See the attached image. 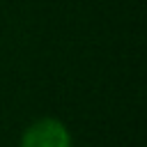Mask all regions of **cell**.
<instances>
[{
    "mask_svg": "<svg viewBox=\"0 0 147 147\" xmlns=\"http://www.w3.org/2000/svg\"><path fill=\"white\" fill-rule=\"evenodd\" d=\"M21 147H71V140L62 122L46 117V119L34 122L25 131Z\"/></svg>",
    "mask_w": 147,
    "mask_h": 147,
    "instance_id": "cell-1",
    "label": "cell"
}]
</instances>
